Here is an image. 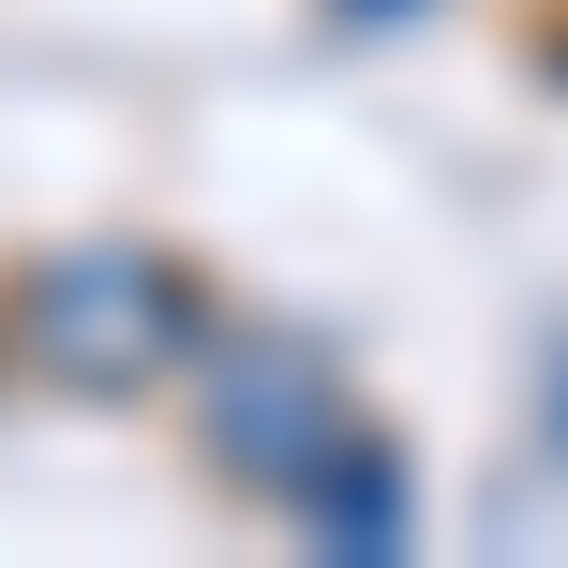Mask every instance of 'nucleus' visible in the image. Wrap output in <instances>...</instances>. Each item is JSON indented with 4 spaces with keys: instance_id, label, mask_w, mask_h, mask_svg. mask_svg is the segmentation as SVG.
Masks as SVG:
<instances>
[{
    "instance_id": "3",
    "label": "nucleus",
    "mask_w": 568,
    "mask_h": 568,
    "mask_svg": "<svg viewBox=\"0 0 568 568\" xmlns=\"http://www.w3.org/2000/svg\"><path fill=\"white\" fill-rule=\"evenodd\" d=\"M300 539H314V554H344V568H389V554H404V464H389V449H359L329 494H300Z\"/></svg>"
},
{
    "instance_id": "2",
    "label": "nucleus",
    "mask_w": 568,
    "mask_h": 568,
    "mask_svg": "<svg viewBox=\"0 0 568 568\" xmlns=\"http://www.w3.org/2000/svg\"><path fill=\"white\" fill-rule=\"evenodd\" d=\"M195 449L255 509H300V494H329L374 449V419H359V389L329 374L314 329H210L195 344Z\"/></svg>"
},
{
    "instance_id": "1",
    "label": "nucleus",
    "mask_w": 568,
    "mask_h": 568,
    "mask_svg": "<svg viewBox=\"0 0 568 568\" xmlns=\"http://www.w3.org/2000/svg\"><path fill=\"white\" fill-rule=\"evenodd\" d=\"M0 344H16V374H45L75 404H135L165 374H195L210 284L180 255H150V240H60V255H30L0 284Z\"/></svg>"
}]
</instances>
